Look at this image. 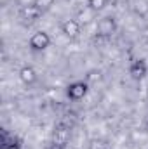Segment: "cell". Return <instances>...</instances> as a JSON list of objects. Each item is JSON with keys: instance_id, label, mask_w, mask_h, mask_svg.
Masks as SVG:
<instances>
[{"instance_id": "cell-1", "label": "cell", "mask_w": 148, "mask_h": 149, "mask_svg": "<svg viewBox=\"0 0 148 149\" xmlns=\"http://www.w3.org/2000/svg\"><path fill=\"white\" fill-rule=\"evenodd\" d=\"M115 31H117V21H115V17H111V16H105V17H101V19L98 21L96 33H98L99 37L108 38V37H111Z\"/></svg>"}, {"instance_id": "cell-2", "label": "cell", "mask_w": 148, "mask_h": 149, "mask_svg": "<svg viewBox=\"0 0 148 149\" xmlns=\"http://www.w3.org/2000/svg\"><path fill=\"white\" fill-rule=\"evenodd\" d=\"M89 92V85L85 81H73L66 87V95L72 101H82Z\"/></svg>"}, {"instance_id": "cell-3", "label": "cell", "mask_w": 148, "mask_h": 149, "mask_svg": "<svg viewBox=\"0 0 148 149\" xmlns=\"http://www.w3.org/2000/svg\"><path fill=\"white\" fill-rule=\"evenodd\" d=\"M49 45H51V37L45 31H37V33H33L32 38H30V49L35 50V52L45 50Z\"/></svg>"}, {"instance_id": "cell-4", "label": "cell", "mask_w": 148, "mask_h": 149, "mask_svg": "<svg viewBox=\"0 0 148 149\" xmlns=\"http://www.w3.org/2000/svg\"><path fill=\"white\" fill-rule=\"evenodd\" d=\"M61 33L68 38H77L80 35V23L75 19H65L61 23Z\"/></svg>"}, {"instance_id": "cell-5", "label": "cell", "mask_w": 148, "mask_h": 149, "mask_svg": "<svg viewBox=\"0 0 148 149\" xmlns=\"http://www.w3.org/2000/svg\"><path fill=\"white\" fill-rule=\"evenodd\" d=\"M42 12L44 10H40L37 5H25L21 10H19V16H21V19L23 21H28V23H32V21H37L38 17L42 16Z\"/></svg>"}, {"instance_id": "cell-6", "label": "cell", "mask_w": 148, "mask_h": 149, "mask_svg": "<svg viewBox=\"0 0 148 149\" xmlns=\"http://www.w3.org/2000/svg\"><path fill=\"white\" fill-rule=\"evenodd\" d=\"M129 74H131L134 80H143V78L148 74L147 63H145V61H141V59L134 61V63L131 64V68H129Z\"/></svg>"}, {"instance_id": "cell-7", "label": "cell", "mask_w": 148, "mask_h": 149, "mask_svg": "<svg viewBox=\"0 0 148 149\" xmlns=\"http://www.w3.org/2000/svg\"><path fill=\"white\" fill-rule=\"evenodd\" d=\"M19 80L25 83V85H33L37 81V71L32 68V66H23L19 70Z\"/></svg>"}, {"instance_id": "cell-8", "label": "cell", "mask_w": 148, "mask_h": 149, "mask_svg": "<svg viewBox=\"0 0 148 149\" xmlns=\"http://www.w3.org/2000/svg\"><path fill=\"white\" fill-rule=\"evenodd\" d=\"M134 14L140 17H145L148 14V0H136L134 2Z\"/></svg>"}, {"instance_id": "cell-9", "label": "cell", "mask_w": 148, "mask_h": 149, "mask_svg": "<svg viewBox=\"0 0 148 149\" xmlns=\"http://www.w3.org/2000/svg\"><path fill=\"white\" fill-rule=\"evenodd\" d=\"M108 5V0H87V7L91 12H99Z\"/></svg>"}, {"instance_id": "cell-10", "label": "cell", "mask_w": 148, "mask_h": 149, "mask_svg": "<svg viewBox=\"0 0 148 149\" xmlns=\"http://www.w3.org/2000/svg\"><path fill=\"white\" fill-rule=\"evenodd\" d=\"M89 149H108V146L103 139H92L89 142Z\"/></svg>"}, {"instance_id": "cell-11", "label": "cell", "mask_w": 148, "mask_h": 149, "mask_svg": "<svg viewBox=\"0 0 148 149\" xmlns=\"http://www.w3.org/2000/svg\"><path fill=\"white\" fill-rule=\"evenodd\" d=\"M52 3H54V0H33V5H37L40 10H47Z\"/></svg>"}, {"instance_id": "cell-12", "label": "cell", "mask_w": 148, "mask_h": 149, "mask_svg": "<svg viewBox=\"0 0 148 149\" xmlns=\"http://www.w3.org/2000/svg\"><path fill=\"white\" fill-rule=\"evenodd\" d=\"M54 135H61V144H63V142L66 141V135H68V134H66V130H65V128H58V130L54 132ZM54 141H56V142H59V139H58V137H54Z\"/></svg>"}, {"instance_id": "cell-13", "label": "cell", "mask_w": 148, "mask_h": 149, "mask_svg": "<svg viewBox=\"0 0 148 149\" xmlns=\"http://www.w3.org/2000/svg\"><path fill=\"white\" fill-rule=\"evenodd\" d=\"M4 149H19V146L18 144H9V146H5Z\"/></svg>"}]
</instances>
